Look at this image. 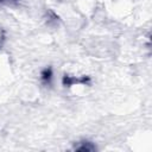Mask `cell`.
<instances>
[{
    "label": "cell",
    "mask_w": 152,
    "mask_h": 152,
    "mask_svg": "<svg viewBox=\"0 0 152 152\" xmlns=\"http://www.w3.org/2000/svg\"><path fill=\"white\" fill-rule=\"evenodd\" d=\"M40 78L44 83H50L51 78H52V69L51 68H46L42 71L40 74Z\"/></svg>",
    "instance_id": "6da1fadb"
},
{
    "label": "cell",
    "mask_w": 152,
    "mask_h": 152,
    "mask_svg": "<svg viewBox=\"0 0 152 152\" xmlns=\"http://www.w3.org/2000/svg\"><path fill=\"white\" fill-rule=\"evenodd\" d=\"M2 37H4V32H2V30L0 28V43H1V40H2Z\"/></svg>",
    "instance_id": "7a4b0ae2"
}]
</instances>
